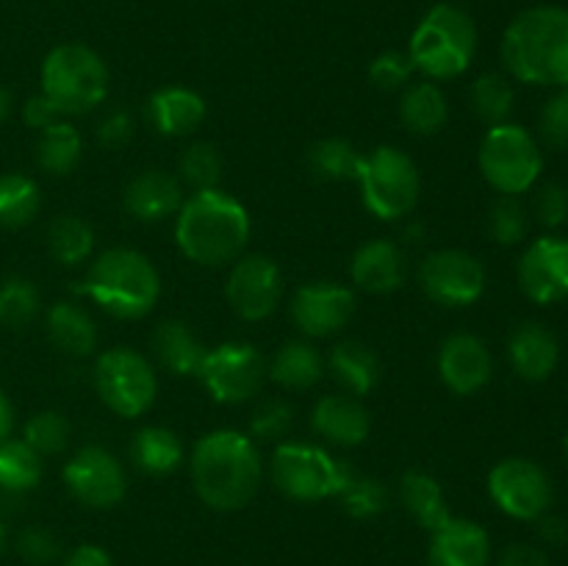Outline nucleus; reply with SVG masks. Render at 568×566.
Here are the masks:
<instances>
[{"instance_id":"1","label":"nucleus","mask_w":568,"mask_h":566,"mask_svg":"<svg viewBox=\"0 0 568 566\" xmlns=\"http://www.w3.org/2000/svg\"><path fill=\"white\" fill-rule=\"evenodd\" d=\"M197 497L214 511H239L261 486V453L250 436L239 431H211L194 444L189 461Z\"/></svg>"},{"instance_id":"2","label":"nucleus","mask_w":568,"mask_h":566,"mask_svg":"<svg viewBox=\"0 0 568 566\" xmlns=\"http://www.w3.org/2000/svg\"><path fill=\"white\" fill-rule=\"evenodd\" d=\"M175 242L200 266H225L242 259L250 242V214L222 189H205L183 200L175 222Z\"/></svg>"},{"instance_id":"3","label":"nucleus","mask_w":568,"mask_h":566,"mask_svg":"<svg viewBox=\"0 0 568 566\" xmlns=\"http://www.w3.org/2000/svg\"><path fill=\"white\" fill-rule=\"evenodd\" d=\"M503 64L516 81L530 87L568 83V11L536 6L514 17L503 37Z\"/></svg>"},{"instance_id":"4","label":"nucleus","mask_w":568,"mask_h":566,"mask_svg":"<svg viewBox=\"0 0 568 566\" xmlns=\"http://www.w3.org/2000/svg\"><path fill=\"white\" fill-rule=\"evenodd\" d=\"M83 292L116 320H142L159 303L161 277L139 250L111 247L92 261Z\"/></svg>"},{"instance_id":"5","label":"nucleus","mask_w":568,"mask_h":566,"mask_svg":"<svg viewBox=\"0 0 568 566\" xmlns=\"http://www.w3.org/2000/svg\"><path fill=\"white\" fill-rule=\"evenodd\" d=\"M405 53L414 70H419L430 81H449V78L464 75L477 53L475 20L460 6L436 3L414 28Z\"/></svg>"},{"instance_id":"6","label":"nucleus","mask_w":568,"mask_h":566,"mask_svg":"<svg viewBox=\"0 0 568 566\" xmlns=\"http://www.w3.org/2000/svg\"><path fill=\"white\" fill-rule=\"evenodd\" d=\"M42 94H48L64 117L87 114L109 94V67L87 44H59L42 61Z\"/></svg>"},{"instance_id":"7","label":"nucleus","mask_w":568,"mask_h":566,"mask_svg":"<svg viewBox=\"0 0 568 566\" xmlns=\"http://www.w3.org/2000/svg\"><path fill=\"white\" fill-rule=\"evenodd\" d=\"M358 183L366 211H372L377 220H403L419 203V166L405 150L392 144H381L364 155Z\"/></svg>"},{"instance_id":"8","label":"nucleus","mask_w":568,"mask_h":566,"mask_svg":"<svg viewBox=\"0 0 568 566\" xmlns=\"http://www.w3.org/2000/svg\"><path fill=\"white\" fill-rule=\"evenodd\" d=\"M544 170V153L536 137L516 122L488 128L480 142V172L499 194L530 192Z\"/></svg>"},{"instance_id":"9","label":"nucleus","mask_w":568,"mask_h":566,"mask_svg":"<svg viewBox=\"0 0 568 566\" xmlns=\"http://www.w3.org/2000/svg\"><path fill=\"white\" fill-rule=\"evenodd\" d=\"M353 472L347 461L333 458L327 449L314 444L286 442L272 455V481L286 497L300 503L338 497Z\"/></svg>"},{"instance_id":"10","label":"nucleus","mask_w":568,"mask_h":566,"mask_svg":"<svg viewBox=\"0 0 568 566\" xmlns=\"http://www.w3.org/2000/svg\"><path fill=\"white\" fill-rule=\"evenodd\" d=\"M94 388L100 400L120 416H142L155 403L159 381L142 353L128 347L105 350L94 364Z\"/></svg>"},{"instance_id":"11","label":"nucleus","mask_w":568,"mask_h":566,"mask_svg":"<svg viewBox=\"0 0 568 566\" xmlns=\"http://www.w3.org/2000/svg\"><path fill=\"white\" fill-rule=\"evenodd\" d=\"M197 377L216 403L239 405L261 392L266 377V361L253 344L225 342L205 353Z\"/></svg>"},{"instance_id":"12","label":"nucleus","mask_w":568,"mask_h":566,"mask_svg":"<svg viewBox=\"0 0 568 566\" xmlns=\"http://www.w3.org/2000/svg\"><path fill=\"white\" fill-rule=\"evenodd\" d=\"M488 494L503 514L519 522H536L552 505V481L530 458H503L488 472Z\"/></svg>"},{"instance_id":"13","label":"nucleus","mask_w":568,"mask_h":566,"mask_svg":"<svg viewBox=\"0 0 568 566\" xmlns=\"http://www.w3.org/2000/svg\"><path fill=\"white\" fill-rule=\"evenodd\" d=\"M419 286L433 303L464 309L486 292V270L466 250H436L422 261Z\"/></svg>"},{"instance_id":"14","label":"nucleus","mask_w":568,"mask_h":566,"mask_svg":"<svg viewBox=\"0 0 568 566\" xmlns=\"http://www.w3.org/2000/svg\"><path fill=\"white\" fill-rule=\"evenodd\" d=\"M64 483L72 497L87 508H114L128 494L125 466L109 449L89 444L64 466Z\"/></svg>"},{"instance_id":"15","label":"nucleus","mask_w":568,"mask_h":566,"mask_svg":"<svg viewBox=\"0 0 568 566\" xmlns=\"http://www.w3.org/2000/svg\"><path fill=\"white\" fill-rule=\"evenodd\" d=\"M227 303L242 320L258 322L275 314L283 297L281 266L270 255H244L236 259L227 275Z\"/></svg>"},{"instance_id":"16","label":"nucleus","mask_w":568,"mask_h":566,"mask_svg":"<svg viewBox=\"0 0 568 566\" xmlns=\"http://www.w3.org/2000/svg\"><path fill=\"white\" fill-rule=\"evenodd\" d=\"M519 286L532 303L555 305L568 297V239L541 236L519 261Z\"/></svg>"},{"instance_id":"17","label":"nucleus","mask_w":568,"mask_h":566,"mask_svg":"<svg viewBox=\"0 0 568 566\" xmlns=\"http://www.w3.org/2000/svg\"><path fill=\"white\" fill-rule=\"evenodd\" d=\"M355 314V294L327 281L305 283L292 300V320L305 336L325 338L342 331Z\"/></svg>"},{"instance_id":"18","label":"nucleus","mask_w":568,"mask_h":566,"mask_svg":"<svg viewBox=\"0 0 568 566\" xmlns=\"http://www.w3.org/2000/svg\"><path fill=\"white\" fill-rule=\"evenodd\" d=\"M438 375L460 397L480 392L494 375L491 350L475 333H453L438 350Z\"/></svg>"},{"instance_id":"19","label":"nucleus","mask_w":568,"mask_h":566,"mask_svg":"<svg viewBox=\"0 0 568 566\" xmlns=\"http://www.w3.org/2000/svg\"><path fill=\"white\" fill-rule=\"evenodd\" d=\"M491 564V538L477 522L449 516L430 533L427 566H488Z\"/></svg>"},{"instance_id":"20","label":"nucleus","mask_w":568,"mask_h":566,"mask_svg":"<svg viewBox=\"0 0 568 566\" xmlns=\"http://www.w3.org/2000/svg\"><path fill=\"white\" fill-rule=\"evenodd\" d=\"M408 275V264L392 239H372V242L361 244L355 250L353 261H349V277L358 289L369 294H388L397 292Z\"/></svg>"},{"instance_id":"21","label":"nucleus","mask_w":568,"mask_h":566,"mask_svg":"<svg viewBox=\"0 0 568 566\" xmlns=\"http://www.w3.org/2000/svg\"><path fill=\"white\" fill-rule=\"evenodd\" d=\"M122 203L139 222H161L181 211L183 183L164 170H144L128 181Z\"/></svg>"},{"instance_id":"22","label":"nucleus","mask_w":568,"mask_h":566,"mask_svg":"<svg viewBox=\"0 0 568 566\" xmlns=\"http://www.w3.org/2000/svg\"><path fill=\"white\" fill-rule=\"evenodd\" d=\"M311 427L338 447H358L372 431V416L364 403L349 394H327L311 411Z\"/></svg>"},{"instance_id":"23","label":"nucleus","mask_w":568,"mask_h":566,"mask_svg":"<svg viewBox=\"0 0 568 566\" xmlns=\"http://www.w3.org/2000/svg\"><path fill=\"white\" fill-rule=\"evenodd\" d=\"M508 361L521 381L541 383L558 370L560 344L541 322H525L508 338Z\"/></svg>"},{"instance_id":"24","label":"nucleus","mask_w":568,"mask_h":566,"mask_svg":"<svg viewBox=\"0 0 568 566\" xmlns=\"http://www.w3.org/2000/svg\"><path fill=\"white\" fill-rule=\"evenodd\" d=\"M148 120L161 137H189L205 120V100L194 89L164 87L150 94Z\"/></svg>"},{"instance_id":"25","label":"nucleus","mask_w":568,"mask_h":566,"mask_svg":"<svg viewBox=\"0 0 568 566\" xmlns=\"http://www.w3.org/2000/svg\"><path fill=\"white\" fill-rule=\"evenodd\" d=\"M153 353L164 370L186 377V375H197L209 347L194 336L192 327H189L186 322L166 320L155 327Z\"/></svg>"},{"instance_id":"26","label":"nucleus","mask_w":568,"mask_h":566,"mask_svg":"<svg viewBox=\"0 0 568 566\" xmlns=\"http://www.w3.org/2000/svg\"><path fill=\"white\" fill-rule=\"evenodd\" d=\"M48 336L55 350L72 358H87L98 347V325L75 303H55L48 311Z\"/></svg>"},{"instance_id":"27","label":"nucleus","mask_w":568,"mask_h":566,"mask_svg":"<svg viewBox=\"0 0 568 566\" xmlns=\"http://www.w3.org/2000/svg\"><path fill=\"white\" fill-rule=\"evenodd\" d=\"M128 455H131V464L136 466L142 475L164 477L181 466L183 444L181 438L172 431H166V427L150 425L142 427V431L133 436Z\"/></svg>"},{"instance_id":"28","label":"nucleus","mask_w":568,"mask_h":566,"mask_svg":"<svg viewBox=\"0 0 568 566\" xmlns=\"http://www.w3.org/2000/svg\"><path fill=\"white\" fill-rule=\"evenodd\" d=\"M399 120L416 137H433L449 120L447 98L433 81L410 83L399 100Z\"/></svg>"},{"instance_id":"29","label":"nucleus","mask_w":568,"mask_h":566,"mask_svg":"<svg viewBox=\"0 0 568 566\" xmlns=\"http://www.w3.org/2000/svg\"><path fill=\"white\" fill-rule=\"evenodd\" d=\"M399 499H403L405 511L430 533L453 516L442 483L427 472H405L403 481H399Z\"/></svg>"},{"instance_id":"30","label":"nucleus","mask_w":568,"mask_h":566,"mask_svg":"<svg viewBox=\"0 0 568 566\" xmlns=\"http://www.w3.org/2000/svg\"><path fill=\"white\" fill-rule=\"evenodd\" d=\"M331 372L349 394H369L377 386L381 377V361H377L375 350L364 342H342L333 347L331 353Z\"/></svg>"},{"instance_id":"31","label":"nucleus","mask_w":568,"mask_h":566,"mask_svg":"<svg viewBox=\"0 0 568 566\" xmlns=\"http://www.w3.org/2000/svg\"><path fill=\"white\" fill-rule=\"evenodd\" d=\"M266 375L286 388H311L325 375V358L308 342H288L275 353Z\"/></svg>"},{"instance_id":"32","label":"nucleus","mask_w":568,"mask_h":566,"mask_svg":"<svg viewBox=\"0 0 568 566\" xmlns=\"http://www.w3.org/2000/svg\"><path fill=\"white\" fill-rule=\"evenodd\" d=\"M83 155V139L70 122H55L39 133L37 164L48 175H70Z\"/></svg>"},{"instance_id":"33","label":"nucleus","mask_w":568,"mask_h":566,"mask_svg":"<svg viewBox=\"0 0 568 566\" xmlns=\"http://www.w3.org/2000/svg\"><path fill=\"white\" fill-rule=\"evenodd\" d=\"M42 205V194L33 178L22 172H6L0 175V228L17 231L33 222Z\"/></svg>"},{"instance_id":"34","label":"nucleus","mask_w":568,"mask_h":566,"mask_svg":"<svg viewBox=\"0 0 568 566\" xmlns=\"http://www.w3.org/2000/svg\"><path fill=\"white\" fill-rule=\"evenodd\" d=\"M42 481V455L33 453L22 438L0 442V492L26 494Z\"/></svg>"},{"instance_id":"35","label":"nucleus","mask_w":568,"mask_h":566,"mask_svg":"<svg viewBox=\"0 0 568 566\" xmlns=\"http://www.w3.org/2000/svg\"><path fill=\"white\" fill-rule=\"evenodd\" d=\"M361 161H364V155L355 150V144L338 137L320 139L308 150L311 172L322 181H358Z\"/></svg>"},{"instance_id":"36","label":"nucleus","mask_w":568,"mask_h":566,"mask_svg":"<svg viewBox=\"0 0 568 566\" xmlns=\"http://www.w3.org/2000/svg\"><path fill=\"white\" fill-rule=\"evenodd\" d=\"M48 247L61 266H78L92 255L94 231L81 216H55L48 228Z\"/></svg>"},{"instance_id":"37","label":"nucleus","mask_w":568,"mask_h":566,"mask_svg":"<svg viewBox=\"0 0 568 566\" xmlns=\"http://www.w3.org/2000/svg\"><path fill=\"white\" fill-rule=\"evenodd\" d=\"M516 92L510 87V81L499 72H486V75L475 78L469 89V105L475 111V117L480 122H486L488 128L503 125L508 122L510 111H514Z\"/></svg>"},{"instance_id":"38","label":"nucleus","mask_w":568,"mask_h":566,"mask_svg":"<svg viewBox=\"0 0 568 566\" xmlns=\"http://www.w3.org/2000/svg\"><path fill=\"white\" fill-rule=\"evenodd\" d=\"M39 314V289L28 277H6L0 283V325L22 331Z\"/></svg>"},{"instance_id":"39","label":"nucleus","mask_w":568,"mask_h":566,"mask_svg":"<svg viewBox=\"0 0 568 566\" xmlns=\"http://www.w3.org/2000/svg\"><path fill=\"white\" fill-rule=\"evenodd\" d=\"M222 178V155L214 144L194 142L189 144L178 161V181L186 183L194 192L216 189Z\"/></svg>"},{"instance_id":"40","label":"nucleus","mask_w":568,"mask_h":566,"mask_svg":"<svg viewBox=\"0 0 568 566\" xmlns=\"http://www.w3.org/2000/svg\"><path fill=\"white\" fill-rule=\"evenodd\" d=\"M338 503L353 519H375L388 508V488L377 477L353 472L338 492Z\"/></svg>"},{"instance_id":"41","label":"nucleus","mask_w":568,"mask_h":566,"mask_svg":"<svg viewBox=\"0 0 568 566\" xmlns=\"http://www.w3.org/2000/svg\"><path fill=\"white\" fill-rule=\"evenodd\" d=\"M22 442L37 455H59L70 442V422L59 411H39L22 427Z\"/></svg>"},{"instance_id":"42","label":"nucleus","mask_w":568,"mask_h":566,"mask_svg":"<svg viewBox=\"0 0 568 566\" xmlns=\"http://www.w3.org/2000/svg\"><path fill=\"white\" fill-rule=\"evenodd\" d=\"M527 231H530V214H527L525 203L514 194H503L497 203L491 205V214H488V233L497 244H519L525 242Z\"/></svg>"},{"instance_id":"43","label":"nucleus","mask_w":568,"mask_h":566,"mask_svg":"<svg viewBox=\"0 0 568 566\" xmlns=\"http://www.w3.org/2000/svg\"><path fill=\"white\" fill-rule=\"evenodd\" d=\"M292 425L294 411L283 400H264L253 411V416H250V433H253V438H261V442H277V438L288 436Z\"/></svg>"},{"instance_id":"44","label":"nucleus","mask_w":568,"mask_h":566,"mask_svg":"<svg viewBox=\"0 0 568 566\" xmlns=\"http://www.w3.org/2000/svg\"><path fill=\"white\" fill-rule=\"evenodd\" d=\"M538 133H541V142L547 148H568V83L558 87V92L544 103L541 117H538Z\"/></svg>"},{"instance_id":"45","label":"nucleus","mask_w":568,"mask_h":566,"mask_svg":"<svg viewBox=\"0 0 568 566\" xmlns=\"http://www.w3.org/2000/svg\"><path fill=\"white\" fill-rule=\"evenodd\" d=\"M414 64H410L408 53L405 50H383L381 55H375L369 64V81L375 83L383 92H397L414 75Z\"/></svg>"},{"instance_id":"46","label":"nucleus","mask_w":568,"mask_h":566,"mask_svg":"<svg viewBox=\"0 0 568 566\" xmlns=\"http://www.w3.org/2000/svg\"><path fill=\"white\" fill-rule=\"evenodd\" d=\"M17 553L26 564L31 566H48L53 564L61 555V544L55 538V533H50L48 527H26V530L17 536Z\"/></svg>"},{"instance_id":"47","label":"nucleus","mask_w":568,"mask_h":566,"mask_svg":"<svg viewBox=\"0 0 568 566\" xmlns=\"http://www.w3.org/2000/svg\"><path fill=\"white\" fill-rule=\"evenodd\" d=\"M532 214L544 228H560L568 220V189L560 183H544L532 200Z\"/></svg>"},{"instance_id":"48","label":"nucleus","mask_w":568,"mask_h":566,"mask_svg":"<svg viewBox=\"0 0 568 566\" xmlns=\"http://www.w3.org/2000/svg\"><path fill=\"white\" fill-rule=\"evenodd\" d=\"M61 111L59 105L53 103V100L48 98V94H33V98L26 100V105H22V120H26L28 128H33V131L42 133L44 128L55 125V122H61Z\"/></svg>"},{"instance_id":"49","label":"nucleus","mask_w":568,"mask_h":566,"mask_svg":"<svg viewBox=\"0 0 568 566\" xmlns=\"http://www.w3.org/2000/svg\"><path fill=\"white\" fill-rule=\"evenodd\" d=\"M133 137V120L128 111H109L98 125V142L103 148H122Z\"/></svg>"},{"instance_id":"50","label":"nucleus","mask_w":568,"mask_h":566,"mask_svg":"<svg viewBox=\"0 0 568 566\" xmlns=\"http://www.w3.org/2000/svg\"><path fill=\"white\" fill-rule=\"evenodd\" d=\"M499 566H552V560H549V555L544 553L541 547H536V544L516 542L503 549Z\"/></svg>"},{"instance_id":"51","label":"nucleus","mask_w":568,"mask_h":566,"mask_svg":"<svg viewBox=\"0 0 568 566\" xmlns=\"http://www.w3.org/2000/svg\"><path fill=\"white\" fill-rule=\"evenodd\" d=\"M538 538H541L544 544H549V547H564L568 542V522L564 516H555V514H544L538 516Z\"/></svg>"},{"instance_id":"52","label":"nucleus","mask_w":568,"mask_h":566,"mask_svg":"<svg viewBox=\"0 0 568 566\" xmlns=\"http://www.w3.org/2000/svg\"><path fill=\"white\" fill-rule=\"evenodd\" d=\"M61 566H116V564L103 547H98V544H81V547H75L70 555H67Z\"/></svg>"},{"instance_id":"53","label":"nucleus","mask_w":568,"mask_h":566,"mask_svg":"<svg viewBox=\"0 0 568 566\" xmlns=\"http://www.w3.org/2000/svg\"><path fill=\"white\" fill-rule=\"evenodd\" d=\"M11 431H14V405H11V400L0 388V442L11 438Z\"/></svg>"},{"instance_id":"54","label":"nucleus","mask_w":568,"mask_h":566,"mask_svg":"<svg viewBox=\"0 0 568 566\" xmlns=\"http://www.w3.org/2000/svg\"><path fill=\"white\" fill-rule=\"evenodd\" d=\"M11 114V94L0 87V122H6V117Z\"/></svg>"},{"instance_id":"55","label":"nucleus","mask_w":568,"mask_h":566,"mask_svg":"<svg viewBox=\"0 0 568 566\" xmlns=\"http://www.w3.org/2000/svg\"><path fill=\"white\" fill-rule=\"evenodd\" d=\"M6 547H9V530H6L3 519H0V558H3Z\"/></svg>"},{"instance_id":"56","label":"nucleus","mask_w":568,"mask_h":566,"mask_svg":"<svg viewBox=\"0 0 568 566\" xmlns=\"http://www.w3.org/2000/svg\"><path fill=\"white\" fill-rule=\"evenodd\" d=\"M566 458H568V436H566Z\"/></svg>"}]
</instances>
